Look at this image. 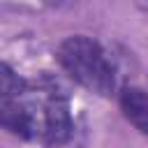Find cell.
I'll return each instance as SVG.
<instances>
[{"instance_id": "cell-2", "label": "cell", "mask_w": 148, "mask_h": 148, "mask_svg": "<svg viewBox=\"0 0 148 148\" xmlns=\"http://www.w3.org/2000/svg\"><path fill=\"white\" fill-rule=\"evenodd\" d=\"M39 118H42V130L39 139L49 146H62L72 136V116H69V104L67 97L58 90H49V95L39 102Z\"/></svg>"}, {"instance_id": "cell-4", "label": "cell", "mask_w": 148, "mask_h": 148, "mask_svg": "<svg viewBox=\"0 0 148 148\" xmlns=\"http://www.w3.org/2000/svg\"><path fill=\"white\" fill-rule=\"evenodd\" d=\"M120 109L125 113V118L141 130L143 134H148V92L139 90V88H127L120 92Z\"/></svg>"}, {"instance_id": "cell-1", "label": "cell", "mask_w": 148, "mask_h": 148, "mask_svg": "<svg viewBox=\"0 0 148 148\" xmlns=\"http://www.w3.org/2000/svg\"><path fill=\"white\" fill-rule=\"evenodd\" d=\"M56 56L60 67L86 90L102 97H109L116 92V86H118L116 65L104 51V46L92 37L72 35L60 42Z\"/></svg>"}, {"instance_id": "cell-3", "label": "cell", "mask_w": 148, "mask_h": 148, "mask_svg": "<svg viewBox=\"0 0 148 148\" xmlns=\"http://www.w3.org/2000/svg\"><path fill=\"white\" fill-rule=\"evenodd\" d=\"M0 127L21 136V139H39L42 118H39V104L21 102L18 97L0 99Z\"/></svg>"}, {"instance_id": "cell-5", "label": "cell", "mask_w": 148, "mask_h": 148, "mask_svg": "<svg viewBox=\"0 0 148 148\" xmlns=\"http://www.w3.org/2000/svg\"><path fill=\"white\" fill-rule=\"evenodd\" d=\"M28 90V83L21 74H16L7 62L0 60V99L9 97H21Z\"/></svg>"}]
</instances>
